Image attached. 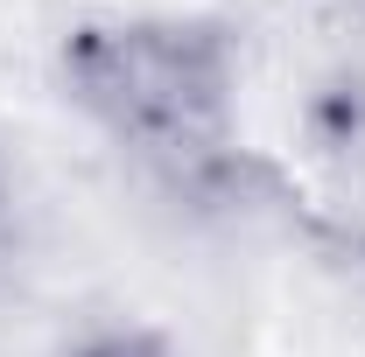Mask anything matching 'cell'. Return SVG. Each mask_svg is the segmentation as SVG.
Returning a JSON list of instances; mask_svg holds the SVG:
<instances>
[{"label":"cell","instance_id":"1","mask_svg":"<svg viewBox=\"0 0 365 357\" xmlns=\"http://www.w3.org/2000/svg\"><path fill=\"white\" fill-rule=\"evenodd\" d=\"M63 85L98 134L148 176L197 189L232 161V49L211 21L182 14H106L71 28Z\"/></svg>","mask_w":365,"mask_h":357},{"label":"cell","instance_id":"2","mask_svg":"<svg viewBox=\"0 0 365 357\" xmlns=\"http://www.w3.org/2000/svg\"><path fill=\"white\" fill-rule=\"evenodd\" d=\"M71 357H176L162 336H148V329H98V336H85Z\"/></svg>","mask_w":365,"mask_h":357},{"label":"cell","instance_id":"3","mask_svg":"<svg viewBox=\"0 0 365 357\" xmlns=\"http://www.w3.org/2000/svg\"><path fill=\"white\" fill-rule=\"evenodd\" d=\"M0 245H7V169H0Z\"/></svg>","mask_w":365,"mask_h":357}]
</instances>
